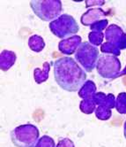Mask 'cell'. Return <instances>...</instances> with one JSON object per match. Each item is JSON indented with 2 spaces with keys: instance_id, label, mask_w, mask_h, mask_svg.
Listing matches in <instances>:
<instances>
[{
  "instance_id": "8fae6325",
  "label": "cell",
  "mask_w": 126,
  "mask_h": 147,
  "mask_svg": "<svg viewBox=\"0 0 126 147\" xmlns=\"http://www.w3.org/2000/svg\"><path fill=\"white\" fill-rule=\"evenodd\" d=\"M16 59L17 56L14 51L8 50L2 51L1 55H0V67H1L2 71H8L15 64Z\"/></svg>"
},
{
  "instance_id": "ba28073f",
  "label": "cell",
  "mask_w": 126,
  "mask_h": 147,
  "mask_svg": "<svg viewBox=\"0 0 126 147\" xmlns=\"http://www.w3.org/2000/svg\"><path fill=\"white\" fill-rule=\"evenodd\" d=\"M81 45V37L79 36H72L66 39H63L58 44V50L61 53L65 55H72L77 51Z\"/></svg>"
},
{
  "instance_id": "5bb4252c",
  "label": "cell",
  "mask_w": 126,
  "mask_h": 147,
  "mask_svg": "<svg viewBox=\"0 0 126 147\" xmlns=\"http://www.w3.org/2000/svg\"><path fill=\"white\" fill-rule=\"evenodd\" d=\"M28 47L35 52H41L45 47V42L43 38L39 35L31 36L27 42Z\"/></svg>"
},
{
  "instance_id": "cb8c5ba5",
  "label": "cell",
  "mask_w": 126,
  "mask_h": 147,
  "mask_svg": "<svg viewBox=\"0 0 126 147\" xmlns=\"http://www.w3.org/2000/svg\"><path fill=\"white\" fill-rule=\"evenodd\" d=\"M124 75H126V67H124V69L120 73L119 76H124Z\"/></svg>"
},
{
  "instance_id": "7c38bea8",
  "label": "cell",
  "mask_w": 126,
  "mask_h": 147,
  "mask_svg": "<svg viewBox=\"0 0 126 147\" xmlns=\"http://www.w3.org/2000/svg\"><path fill=\"white\" fill-rule=\"evenodd\" d=\"M96 93L95 83L91 80H87L79 90V96L83 99H93Z\"/></svg>"
},
{
  "instance_id": "603a6c76",
  "label": "cell",
  "mask_w": 126,
  "mask_h": 147,
  "mask_svg": "<svg viewBox=\"0 0 126 147\" xmlns=\"http://www.w3.org/2000/svg\"><path fill=\"white\" fill-rule=\"evenodd\" d=\"M123 135H124V138L126 139V121H124V124H123Z\"/></svg>"
},
{
  "instance_id": "277c9868",
  "label": "cell",
  "mask_w": 126,
  "mask_h": 147,
  "mask_svg": "<svg viewBox=\"0 0 126 147\" xmlns=\"http://www.w3.org/2000/svg\"><path fill=\"white\" fill-rule=\"evenodd\" d=\"M29 4L35 14L43 22H53L63 11L60 0H33Z\"/></svg>"
},
{
  "instance_id": "9c48e42d",
  "label": "cell",
  "mask_w": 126,
  "mask_h": 147,
  "mask_svg": "<svg viewBox=\"0 0 126 147\" xmlns=\"http://www.w3.org/2000/svg\"><path fill=\"white\" fill-rule=\"evenodd\" d=\"M107 15H108V13L105 11H103L102 9L93 8V9H89L85 13H83V15L81 16V19H80V22H81L82 25L90 27L93 23L99 22V20L107 19L106 18Z\"/></svg>"
},
{
  "instance_id": "e0dca14e",
  "label": "cell",
  "mask_w": 126,
  "mask_h": 147,
  "mask_svg": "<svg viewBox=\"0 0 126 147\" xmlns=\"http://www.w3.org/2000/svg\"><path fill=\"white\" fill-rule=\"evenodd\" d=\"M104 36H105L102 32H99V31H91V32L88 34L89 43L94 46L101 45Z\"/></svg>"
},
{
  "instance_id": "52a82bcc",
  "label": "cell",
  "mask_w": 126,
  "mask_h": 147,
  "mask_svg": "<svg viewBox=\"0 0 126 147\" xmlns=\"http://www.w3.org/2000/svg\"><path fill=\"white\" fill-rule=\"evenodd\" d=\"M96 68L102 78L107 80L115 79L120 75L121 62L117 56L103 53L99 57Z\"/></svg>"
},
{
  "instance_id": "ac0fdd59",
  "label": "cell",
  "mask_w": 126,
  "mask_h": 147,
  "mask_svg": "<svg viewBox=\"0 0 126 147\" xmlns=\"http://www.w3.org/2000/svg\"><path fill=\"white\" fill-rule=\"evenodd\" d=\"M94 113H95L96 118L101 121H108L110 119L112 115L111 109L103 107H97L95 111H94Z\"/></svg>"
},
{
  "instance_id": "30bf717a",
  "label": "cell",
  "mask_w": 126,
  "mask_h": 147,
  "mask_svg": "<svg viewBox=\"0 0 126 147\" xmlns=\"http://www.w3.org/2000/svg\"><path fill=\"white\" fill-rule=\"evenodd\" d=\"M94 101L97 107H103L109 109L115 107V98L112 93L105 94L103 92H97L94 96Z\"/></svg>"
},
{
  "instance_id": "7402d4cb",
  "label": "cell",
  "mask_w": 126,
  "mask_h": 147,
  "mask_svg": "<svg viewBox=\"0 0 126 147\" xmlns=\"http://www.w3.org/2000/svg\"><path fill=\"white\" fill-rule=\"evenodd\" d=\"M86 7L89 8L93 5H105V1H86Z\"/></svg>"
},
{
  "instance_id": "8992f818",
  "label": "cell",
  "mask_w": 126,
  "mask_h": 147,
  "mask_svg": "<svg viewBox=\"0 0 126 147\" xmlns=\"http://www.w3.org/2000/svg\"><path fill=\"white\" fill-rule=\"evenodd\" d=\"M99 50L89 42H83L75 52V59L87 72H92L97 66Z\"/></svg>"
},
{
  "instance_id": "5b68a950",
  "label": "cell",
  "mask_w": 126,
  "mask_h": 147,
  "mask_svg": "<svg viewBox=\"0 0 126 147\" xmlns=\"http://www.w3.org/2000/svg\"><path fill=\"white\" fill-rule=\"evenodd\" d=\"M49 28L57 37L61 38L62 40L75 36L79 30L76 20L71 15L66 13L61 14L57 19L51 22Z\"/></svg>"
},
{
  "instance_id": "ffe728a7",
  "label": "cell",
  "mask_w": 126,
  "mask_h": 147,
  "mask_svg": "<svg viewBox=\"0 0 126 147\" xmlns=\"http://www.w3.org/2000/svg\"><path fill=\"white\" fill-rule=\"evenodd\" d=\"M108 24H109V20L107 19L105 20H99V22L93 23V25L90 26V29L92 31H99V32H102V31L108 28Z\"/></svg>"
},
{
  "instance_id": "3957f363",
  "label": "cell",
  "mask_w": 126,
  "mask_h": 147,
  "mask_svg": "<svg viewBox=\"0 0 126 147\" xmlns=\"http://www.w3.org/2000/svg\"><path fill=\"white\" fill-rule=\"evenodd\" d=\"M10 135L13 144L16 147H35L40 139V131L33 124L18 126Z\"/></svg>"
},
{
  "instance_id": "2e32d148",
  "label": "cell",
  "mask_w": 126,
  "mask_h": 147,
  "mask_svg": "<svg viewBox=\"0 0 126 147\" xmlns=\"http://www.w3.org/2000/svg\"><path fill=\"white\" fill-rule=\"evenodd\" d=\"M115 109L121 114H126V92H121L115 98Z\"/></svg>"
},
{
  "instance_id": "44dd1931",
  "label": "cell",
  "mask_w": 126,
  "mask_h": 147,
  "mask_svg": "<svg viewBox=\"0 0 126 147\" xmlns=\"http://www.w3.org/2000/svg\"><path fill=\"white\" fill-rule=\"evenodd\" d=\"M57 147H75L73 143L70 138H62L58 141Z\"/></svg>"
},
{
  "instance_id": "d6986e66",
  "label": "cell",
  "mask_w": 126,
  "mask_h": 147,
  "mask_svg": "<svg viewBox=\"0 0 126 147\" xmlns=\"http://www.w3.org/2000/svg\"><path fill=\"white\" fill-rule=\"evenodd\" d=\"M35 147H57V146L53 138L47 135H44L38 140Z\"/></svg>"
},
{
  "instance_id": "6da1fadb",
  "label": "cell",
  "mask_w": 126,
  "mask_h": 147,
  "mask_svg": "<svg viewBox=\"0 0 126 147\" xmlns=\"http://www.w3.org/2000/svg\"><path fill=\"white\" fill-rule=\"evenodd\" d=\"M54 77L60 88L69 92L80 90L87 82V73L71 57H63L54 62Z\"/></svg>"
},
{
  "instance_id": "4fadbf2b",
  "label": "cell",
  "mask_w": 126,
  "mask_h": 147,
  "mask_svg": "<svg viewBox=\"0 0 126 147\" xmlns=\"http://www.w3.org/2000/svg\"><path fill=\"white\" fill-rule=\"evenodd\" d=\"M49 70H50V63L44 62L43 63V69L41 68H35L34 70V78L36 83L41 84L44 82H46L49 78Z\"/></svg>"
},
{
  "instance_id": "7a4b0ae2",
  "label": "cell",
  "mask_w": 126,
  "mask_h": 147,
  "mask_svg": "<svg viewBox=\"0 0 126 147\" xmlns=\"http://www.w3.org/2000/svg\"><path fill=\"white\" fill-rule=\"evenodd\" d=\"M106 42L101 45L102 53L119 56L121 50L126 49V33L117 25L111 24L105 30Z\"/></svg>"
},
{
  "instance_id": "9a60e30c",
  "label": "cell",
  "mask_w": 126,
  "mask_h": 147,
  "mask_svg": "<svg viewBox=\"0 0 126 147\" xmlns=\"http://www.w3.org/2000/svg\"><path fill=\"white\" fill-rule=\"evenodd\" d=\"M79 109L85 114H91L96 109V104L93 99H82L79 104Z\"/></svg>"
}]
</instances>
